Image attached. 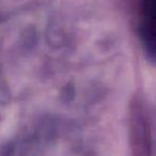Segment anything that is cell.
<instances>
[{
  "label": "cell",
  "instance_id": "1",
  "mask_svg": "<svg viewBox=\"0 0 156 156\" xmlns=\"http://www.w3.org/2000/svg\"><path fill=\"white\" fill-rule=\"evenodd\" d=\"M128 141L133 156H152V134L142 98L135 95L128 107Z\"/></svg>",
  "mask_w": 156,
  "mask_h": 156
},
{
  "label": "cell",
  "instance_id": "2",
  "mask_svg": "<svg viewBox=\"0 0 156 156\" xmlns=\"http://www.w3.org/2000/svg\"><path fill=\"white\" fill-rule=\"evenodd\" d=\"M140 22L145 44L156 52V0H140Z\"/></svg>",
  "mask_w": 156,
  "mask_h": 156
},
{
  "label": "cell",
  "instance_id": "3",
  "mask_svg": "<svg viewBox=\"0 0 156 156\" xmlns=\"http://www.w3.org/2000/svg\"><path fill=\"white\" fill-rule=\"evenodd\" d=\"M11 147L10 145H3L0 147V156H11Z\"/></svg>",
  "mask_w": 156,
  "mask_h": 156
}]
</instances>
